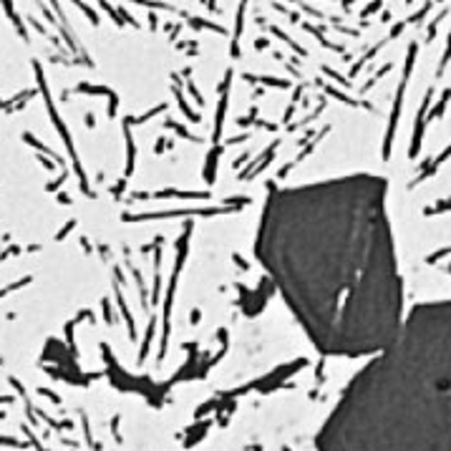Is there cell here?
<instances>
[{"label":"cell","instance_id":"obj_1","mask_svg":"<svg viewBox=\"0 0 451 451\" xmlns=\"http://www.w3.org/2000/svg\"><path fill=\"white\" fill-rule=\"evenodd\" d=\"M265 260L320 346L358 353L396 343L399 280L381 184L351 179L277 197Z\"/></svg>","mask_w":451,"mask_h":451},{"label":"cell","instance_id":"obj_2","mask_svg":"<svg viewBox=\"0 0 451 451\" xmlns=\"http://www.w3.org/2000/svg\"><path fill=\"white\" fill-rule=\"evenodd\" d=\"M403 353H391L383 363H378L383 391L388 399H378V393L368 378V396L358 391V406L371 418H358L353 411L338 413L333 418V429H341L338 434H328L338 441L341 451H446V396H439L426 411L424 406L441 393L439 378L446 376V371L439 376V371L426 383L424 376H418V368H413L416 346L408 333ZM373 371V368H371ZM368 376V373H365ZM373 378L378 383V376L373 371ZM381 391V383H378ZM381 391V393H383Z\"/></svg>","mask_w":451,"mask_h":451}]
</instances>
